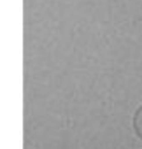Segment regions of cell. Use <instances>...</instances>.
<instances>
[{
  "label": "cell",
  "instance_id": "cell-1",
  "mask_svg": "<svg viewBox=\"0 0 142 149\" xmlns=\"http://www.w3.org/2000/svg\"><path fill=\"white\" fill-rule=\"evenodd\" d=\"M132 128H133V133L139 140H142V104L137 107V111L133 112V118H132Z\"/></svg>",
  "mask_w": 142,
  "mask_h": 149
}]
</instances>
